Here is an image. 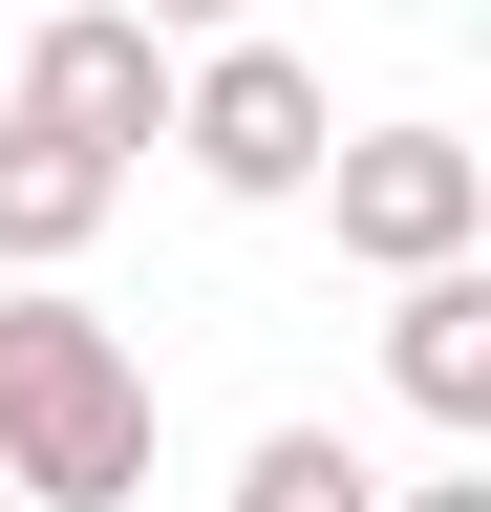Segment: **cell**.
<instances>
[{
    "label": "cell",
    "instance_id": "10",
    "mask_svg": "<svg viewBox=\"0 0 491 512\" xmlns=\"http://www.w3.org/2000/svg\"><path fill=\"white\" fill-rule=\"evenodd\" d=\"M0 512H22V491H0Z\"/></svg>",
    "mask_w": 491,
    "mask_h": 512
},
{
    "label": "cell",
    "instance_id": "7",
    "mask_svg": "<svg viewBox=\"0 0 491 512\" xmlns=\"http://www.w3.org/2000/svg\"><path fill=\"white\" fill-rule=\"evenodd\" d=\"M235 512H385V470H363L342 427H257V470H235Z\"/></svg>",
    "mask_w": 491,
    "mask_h": 512
},
{
    "label": "cell",
    "instance_id": "1",
    "mask_svg": "<svg viewBox=\"0 0 491 512\" xmlns=\"http://www.w3.org/2000/svg\"><path fill=\"white\" fill-rule=\"evenodd\" d=\"M0 491L22 512H129L150 491V363L107 342L65 278L0 299Z\"/></svg>",
    "mask_w": 491,
    "mask_h": 512
},
{
    "label": "cell",
    "instance_id": "4",
    "mask_svg": "<svg viewBox=\"0 0 491 512\" xmlns=\"http://www.w3.org/2000/svg\"><path fill=\"white\" fill-rule=\"evenodd\" d=\"M22 128H65V150L129 171L150 128H171V22H129V0H65V22L22 43Z\"/></svg>",
    "mask_w": 491,
    "mask_h": 512
},
{
    "label": "cell",
    "instance_id": "9",
    "mask_svg": "<svg viewBox=\"0 0 491 512\" xmlns=\"http://www.w3.org/2000/svg\"><path fill=\"white\" fill-rule=\"evenodd\" d=\"M129 22H171V43H193V22H235V0H129Z\"/></svg>",
    "mask_w": 491,
    "mask_h": 512
},
{
    "label": "cell",
    "instance_id": "6",
    "mask_svg": "<svg viewBox=\"0 0 491 512\" xmlns=\"http://www.w3.org/2000/svg\"><path fill=\"white\" fill-rule=\"evenodd\" d=\"M107 214H129V171H107V150H65V128H22V107H0V278H65V256H86Z\"/></svg>",
    "mask_w": 491,
    "mask_h": 512
},
{
    "label": "cell",
    "instance_id": "2",
    "mask_svg": "<svg viewBox=\"0 0 491 512\" xmlns=\"http://www.w3.org/2000/svg\"><path fill=\"white\" fill-rule=\"evenodd\" d=\"M299 192H321V235L363 256V278L491 235V150H470V128H321V171H299Z\"/></svg>",
    "mask_w": 491,
    "mask_h": 512
},
{
    "label": "cell",
    "instance_id": "3",
    "mask_svg": "<svg viewBox=\"0 0 491 512\" xmlns=\"http://www.w3.org/2000/svg\"><path fill=\"white\" fill-rule=\"evenodd\" d=\"M193 43H214V22H193ZM150 150H193L214 192H257V214H278V192L321 171V64H299V43H214V64H171V128H150Z\"/></svg>",
    "mask_w": 491,
    "mask_h": 512
},
{
    "label": "cell",
    "instance_id": "8",
    "mask_svg": "<svg viewBox=\"0 0 491 512\" xmlns=\"http://www.w3.org/2000/svg\"><path fill=\"white\" fill-rule=\"evenodd\" d=\"M385 512H491V470H427V491H385Z\"/></svg>",
    "mask_w": 491,
    "mask_h": 512
},
{
    "label": "cell",
    "instance_id": "5",
    "mask_svg": "<svg viewBox=\"0 0 491 512\" xmlns=\"http://www.w3.org/2000/svg\"><path fill=\"white\" fill-rule=\"evenodd\" d=\"M385 384H406L449 448L491 427V256H406V278H385Z\"/></svg>",
    "mask_w": 491,
    "mask_h": 512
}]
</instances>
